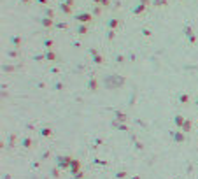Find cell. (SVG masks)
Instances as JSON below:
<instances>
[{"label":"cell","mask_w":198,"mask_h":179,"mask_svg":"<svg viewBox=\"0 0 198 179\" xmlns=\"http://www.w3.org/2000/svg\"><path fill=\"white\" fill-rule=\"evenodd\" d=\"M77 18H79L81 21H88V19H91V18H89V14H79Z\"/></svg>","instance_id":"obj_1"},{"label":"cell","mask_w":198,"mask_h":179,"mask_svg":"<svg viewBox=\"0 0 198 179\" xmlns=\"http://www.w3.org/2000/svg\"><path fill=\"white\" fill-rule=\"evenodd\" d=\"M62 9L65 11V13H69V11H70V7H69V5H62Z\"/></svg>","instance_id":"obj_2"}]
</instances>
